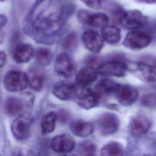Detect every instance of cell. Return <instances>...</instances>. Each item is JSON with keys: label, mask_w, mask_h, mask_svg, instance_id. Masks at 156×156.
Masks as SVG:
<instances>
[{"label": "cell", "mask_w": 156, "mask_h": 156, "mask_svg": "<svg viewBox=\"0 0 156 156\" xmlns=\"http://www.w3.org/2000/svg\"><path fill=\"white\" fill-rule=\"evenodd\" d=\"M71 5L58 0H37L25 19L26 32L38 43L52 44L60 37V31L73 12Z\"/></svg>", "instance_id": "6da1fadb"}, {"label": "cell", "mask_w": 156, "mask_h": 156, "mask_svg": "<svg viewBox=\"0 0 156 156\" xmlns=\"http://www.w3.org/2000/svg\"><path fill=\"white\" fill-rule=\"evenodd\" d=\"M118 23L123 28L128 30H136L147 23V18L140 11L131 10L122 11Z\"/></svg>", "instance_id": "7a4b0ae2"}, {"label": "cell", "mask_w": 156, "mask_h": 156, "mask_svg": "<svg viewBox=\"0 0 156 156\" xmlns=\"http://www.w3.org/2000/svg\"><path fill=\"white\" fill-rule=\"evenodd\" d=\"M152 41L149 34L139 29L132 30L126 35L123 41L124 46L132 50H140L146 48Z\"/></svg>", "instance_id": "3957f363"}, {"label": "cell", "mask_w": 156, "mask_h": 156, "mask_svg": "<svg viewBox=\"0 0 156 156\" xmlns=\"http://www.w3.org/2000/svg\"><path fill=\"white\" fill-rule=\"evenodd\" d=\"M5 88L10 92H17L24 90L28 83V76L23 71L10 70L6 73L3 79Z\"/></svg>", "instance_id": "277c9868"}, {"label": "cell", "mask_w": 156, "mask_h": 156, "mask_svg": "<svg viewBox=\"0 0 156 156\" xmlns=\"http://www.w3.org/2000/svg\"><path fill=\"white\" fill-rule=\"evenodd\" d=\"M96 69L98 74L102 76L121 77L126 74L128 65L121 59H113L102 62Z\"/></svg>", "instance_id": "5b68a950"}, {"label": "cell", "mask_w": 156, "mask_h": 156, "mask_svg": "<svg viewBox=\"0 0 156 156\" xmlns=\"http://www.w3.org/2000/svg\"><path fill=\"white\" fill-rule=\"evenodd\" d=\"M32 124V118L29 114L18 116L12 123L11 131L13 136L18 140H26L30 133Z\"/></svg>", "instance_id": "8992f818"}, {"label": "cell", "mask_w": 156, "mask_h": 156, "mask_svg": "<svg viewBox=\"0 0 156 156\" xmlns=\"http://www.w3.org/2000/svg\"><path fill=\"white\" fill-rule=\"evenodd\" d=\"M54 68L55 73L63 78L71 77L76 70L74 60L66 53H61L57 56Z\"/></svg>", "instance_id": "52a82bcc"}, {"label": "cell", "mask_w": 156, "mask_h": 156, "mask_svg": "<svg viewBox=\"0 0 156 156\" xmlns=\"http://www.w3.org/2000/svg\"><path fill=\"white\" fill-rule=\"evenodd\" d=\"M96 124L100 133L104 136H108L115 133L118 130L119 119L115 114L105 112L99 116Z\"/></svg>", "instance_id": "ba28073f"}, {"label": "cell", "mask_w": 156, "mask_h": 156, "mask_svg": "<svg viewBox=\"0 0 156 156\" xmlns=\"http://www.w3.org/2000/svg\"><path fill=\"white\" fill-rule=\"evenodd\" d=\"M100 96L94 91L88 87L81 88L76 91L74 99L77 104L81 108L89 110L96 107L99 101Z\"/></svg>", "instance_id": "9c48e42d"}, {"label": "cell", "mask_w": 156, "mask_h": 156, "mask_svg": "<svg viewBox=\"0 0 156 156\" xmlns=\"http://www.w3.org/2000/svg\"><path fill=\"white\" fill-rule=\"evenodd\" d=\"M113 93L118 102L123 106L132 105L138 97V90L129 85L118 84Z\"/></svg>", "instance_id": "30bf717a"}, {"label": "cell", "mask_w": 156, "mask_h": 156, "mask_svg": "<svg viewBox=\"0 0 156 156\" xmlns=\"http://www.w3.org/2000/svg\"><path fill=\"white\" fill-rule=\"evenodd\" d=\"M151 126V121L147 116L136 115L129 121V132L134 137H141L147 133Z\"/></svg>", "instance_id": "8fae6325"}, {"label": "cell", "mask_w": 156, "mask_h": 156, "mask_svg": "<svg viewBox=\"0 0 156 156\" xmlns=\"http://www.w3.org/2000/svg\"><path fill=\"white\" fill-rule=\"evenodd\" d=\"M82 41L85 48L93 54H98L104 45V40L99 33L96 31L88 30L83 32Z\"/></svg>", "instance_id": "7c38bea8"}, {"label": "cell", "mask_w": 156, "mask_h": 156, "mask_svg": "<svg viewBox=\"0 0 156 156\" xmlns=\"http://www.w3.org/2000/svg\"><path fill=\"white\" fill-rule=\"evenodd\" d=\"M53 151L61 154L72 152L75 147L74 139L68 134H61L54 137L51 143Z\"/></svg>", "instance_id": "4fadbf2b"}, {"label": "cell", "mask_w": 156, "mask_h": 156, "mask_svg": "<svg viewBox=\"0 0 156 156\" xmlns=\"http://www.w3.org/2000/svg\"><path fill=\"white\" fill-rule=\"evenodd\" d=\"M76 91L74 85L64 81L56 83L52 89L53 94L62 101H68L74 98Z\"/></svg>", "instance_id": "5bb4252c"}, {"label": "cell", "mask_w": 156, "mask_h": 156, "mask_svg": "<svg viewBox=\"0 0 156 156\" xmlns=\"http://www.w3.org/2000/svg\"><path fill=\"white\" fill-rule=\"evenodd\" d=\"M134 67L142 80L156 88V70L154 66L139 62L135 63Z\"/></svg>", "instance_id": "9a60e30c"}, {"label": "cell", "mask_w": 156, "mask_h": 156, "mask_svg": "<svg viewBox=\"0 0 156 156\" xmlns=\"http://www.w3.org/2000/svg\"><path fill=\"white\" fill-rule=\"evenodd\" d=\"M98 73L95 68L86 66L82 68L76 74L75 83L80 88H86L91 85L98 78Z\"/></svg>", "instance_id": "2e32d148"}, {"label": "cell", "mask_w": 156, "mask_h": 156, "mask_svg": "<svg viewBox=\"0 0 156 156\" xmlns=\"http://www.w3.org/2000/svg\"><path fill=\"white\" fill-rule=\"evenodd\" d=\"M69 129L71 132L76 136L85 138L93 133L94 126L90 122L82 119H76L71 122Z\"/></svg>", "instance_id": "e0dca14e"}, {"label": "cell", "mask_w": 156, "mask_h": 156, "mask_svg": "<svg viewBox=\"0 0 156 156\" xmlns=\"http://www.w3.org/2000/svg\"><path fill=\"white\" fill-rule=\"evenodd\" d=\"M34 55L32 46L29 44L21 43L17 45L13 51V60L18 63L28 62Z\"/></svg>", "instance_id": "ac0fdd59"}, {"label": "cell", "mask_w": 156, "mask_h": 156, "mask_svg": "<svg viewBox=\"0 0 156 156\" xmlns=\"http://www.w3.org/2000/svg\"><path fill=\"white\" fill-rule=\"evenodd\" d=\"M28 80L30 87L37 91H40L44 85V74L43 70L36 66H32L29 71Z\"/></svg>", "instance_id": "d6986e66"}, {"label": "cell", "mask_w": 156, "mask_h": 156, "mask_svg": "<svg viewBox=\"0 0 156 156\" xmlns=\"http://www.w3.org/2000/svg\"><path fill=\"white\" fill-rule=\"evenodd\" d=\"M101 36L104 41L115 44L119 43L121 40V30L116 26L107 25L102 28Z\"/></svg>", "instance_id": "ffe728a7"}, {"label": "cell", "mask_w": 156, "mask_h": 156, "mask_svg": "<svg viewBox=\"0 0 156 156\" xmlns=\"http://www.w3.org/2000/svg\"><path fill=\"white\" fill-rule=\"evenodd\" d=\"M123 146L117 141H110L105 144L101 150V156H124Z\"/></svg>", "instance_id": "44dd1931"}, {"label": "cell", "mask_w": 156, "mask_h": 156, "mask_svg": "<svg viewBox=\"0 0 156 156\" xmlns=\"http://www.w3.org/2000/svg\"><path fill=\"white\" fill-rule=\"evenodd\" d=\"M57 118V114L54 112H48L43 116L41 121V129L43 135L50 133L54 131Z\"/></svg>", "instance_id": "7402d4cb"}, {"label": "cell", "mask_w": 156, "mask_h": 156, "mask_svg": "<svg viewBox=\"0 0 156 156\" xmlns=\"http://www.w3.org/2000/svg\"><path fill=\"white\" fill-rule=\"evenodd\" d=\"M118 83L110 79H102L99 81L96 85V93L100 96L101 95H107L113 93Z\"/></svg>", "instance_id": "603a6c76"}, {"label": "cell", "mask_w": 156, "mask_h": 156, "mask_svg": "<svg viewBox=\"0 0 156 156\" xmlns=\"http://www.w3.org/2000/svg\"><path fill=\"white\" fill-rule=\"evenodd\" d=\"M108 16L104 13H90L87 21V25L95 27L103 28L107 25H108Z\"/></svg>", "instance_id": "cb8c5ba5"}, {"label": "cell", "mask_w": 156, "mask_h": 156, "mask_svg": "<svg viewBox=\"0 0 156 156\" xmlns=\"http://www.w3.org/2000/svg\"><path fill=\"white\" fill-rule=\"evenodd\" d=\"M23 104L18 98L16 97L9 98L5 104V110L7 115L13 116L18 114L23 109Z\"/></svg>", "instance_id": "d4e9b609"}, {"label": "cell", "mask_w": 156, "mask_h": 156, "mask_svg": "<svg viewBox=\"0 0 156 156\" xmlns=\"http://www.w3.org/2000/svg\"><path fill=\"white\" fill-rule=\"evenodd\" d=\"M52 58L53 54L51 51L48 48H38L35 52L36 61L41 66H48L51 63Z\"/></svg>", "instance_id": "484cf974"}, {"label": "cell", "mask_w": 156, "mask_h": 156, "mask_svg": "<svg viewBox=\"0 0 156 156\" xmlns=\"http://www.w3.org/2000/svg\"><path fill=\"white\" fill-rule=\"evenodd\" d=\"M77 46V37L75 32L67 34L62 41V47L66 51H74Z\"/></svg>", "instance_id": "4316f807"}, {"label": "cell", "mask_w": 156, "mask_h": 156, "mask_svg": "<svg viewBox=\"0 0 156 156\" xmlns=\"http://www.w3.org/2000/svg\"><path fill=\"white\" fill-rule=\"evenodd\" d=\"M79 149L80 154L83 156H93L96 151V146L93 143L84 142L79 145Z\"/></svg>", "instance_id": "83f0119b"}, {"label": "cell", "mask_w": 156, "mask_h": 156, "mask_svg": "<svg viewBox=\"0 0 156 156\" xmlns=\"http://www.w3.org/2000/svg\"><path fill=\"white\" fill-rule=\"evenodd\" d=\"M141 104L149 108L156 106V93H150L143 95L141 99Z\"/></svg>", "instance_id": "f1b7e54d"}, {"label": "cell", "mask_w": 156, "mask_h": 156, "mask_svg": "<svg viewBox=\"0 0 156 156\" xmlns=\"http://www.w3.org/2000/svg\"><path fill=\"white\" fill-rule=\"evenodd\" d=\"M90 12L85 9H80L77 13V18L78 21L85 25H87V21L90 14Z\"/></svg>", "instance_id": "f546056e"}, {"label": "cell", "mask_w": 156, "mask_h": 156, "mask_svg": "<svg viewBox=\"0 0 156 156\" xmlns=\"http://www.w3.org/2000/svg\"><path fill=\"white\" fill-rule=\"evenodd\" d=\"M87 66H90V67H92L94 68L95 69L97 68V67L102 63V62L101 61V58L97 57H94V56H90L89 57H88L86 59L85 61Z\"/></svg>", "instance_id": "4dcf8cb0"}, {"label": "cell", "mask_w": 156, "mask_h": 156, "mask_svg": "<svg viewBox=\"0 0 156 156\" xmlns=\"http://www.w3.org/2000/svg\"><path fill=\"white\" fill-rule=\"evenodd\" d=\"M81 1L88 7L94 10H98L101 7L102 0H81Z\"/></svg>", "instance_id": "1f68e13d"}, {"label": "cell", "mask_w": 156, "mask_h": 156, "mask_svg": "<svg viewBox=\"0 0 156 156\" xmlns=\"http://www.w3.org/2000/svg\"><path fill=\"white\" fill-rule=\"evenodd\" d=\"M27 156H43L41 152L37 149L34 148L29 150Z\"/></svg>", "instance_id": "d6a6232c"}, {"label": "cell", "mask_w": 156, "mask_h": 156, "mask_svg": "<svg viewBox=\"0 0 156 156\" xmlns=\"http://www.w3.org/2000/svg\"><path fill=\"white\" fill-rule=\"evenodd\" d=\"M6 61V55L5 53L2 51H0V68H2L4 66Z\"/></svg>", "instance_id": "836d02e7"}, {"label": "cell", "mask_w": 156, "mask_h": 156, "mask_svg": "<svg viewBox=\"0 0 156 156\" xmlns=\"http://www.w3.org/2000/svg\"><path fill=\"white\" fill-rule=\"evenodd\" d=\"M7 23V18L5 15L1 14L0 15V30L4 27Z\"/></svg>", "instance_id": "e575fe53"}, {"label": "cell", "mask_w": 156, "mask_h": 156, "mask_svg": "<svg viewBox=\"0 0 156 156\" xmlns=\"http://www.w3.org/2000/svg\"><path fill=\"white\" fill-rule=\"evenodd\" d=\"M5 37V34L3 31L0 30V45L3 43Z\"/></svg>", "instance_id": "d590c367"}, {"label": "cell", "mask_w": 156, "mask_h": 156, "mask_svg": "<svg viewBox=\"0 0 156 156\" xmlns=\"http://www.w3.org/2000/svg\"><path fill=\"white\" fill-rule=\"evenodd\" d=\"M141 1L146 3H154L156 2V0H141Z\"/></svg>", "instance_id": "8d00e7d4"}, {"label": "cell", "mask_w": 156, "mask_h": 156, "mask_svg": "<svg viewBox=\"0 0 156 156\" xmlns=\"http://www.w3.org/2000/svg\"><path fill=\"white\" fill-rule=\"evenodd\" d=\"M58 156H73V155H67L66 154H62L61 155H58Z\"/></svg>", "instance_id": "74e56055"}, {"label": "cell", "mask_w": 156, "mask_h": 156, "mask_svg": "<svg viewBox=\"0 0 156 156\" xmlns=\"http://www.w3.org/2000/svg\"><path fill=\"white\" fill-rule=\"evenodd\" d=\"M154 67L155 68V69H156V59L155 60L154 63Z\"/></svg>", "instance_id": "f35d334b"}, {"label": "cell", "mask_w": 156, "mask_h": 156, "mask_svg": "<svg viewBox=\"0 0 156 156\" xmlns=\"http://www.w3.org/2000/svg\"><path fill=\"white\" fill-rule=\"evenodd\" d=\"M6 0H0V2H3V1H5Z\"/></svg>", "instance_id": "ab89813d"}, {"label": "cell", "mask_w": 156, "mask_h": 156, "mask_svg": "<svg viewBox=\"0 0 156 156\" xmlns=\"http://www.w3.org/2000/svg\"><path fill=\"white\" fill-rule=\"evenodd\" d=\"M0 156H1V155H0Z\"/></svg>", "instance_id": "60d3db41"}, {"label": "cell", "mask_w": 156, "mask_h": 156, "mask_svg": "<svg viewBox=\"0 0 156 156\" xmlns=\"http://www.w3.org/2000/svg\"></svg>", "instance_id": "b9f144b4"}]
</instances>
